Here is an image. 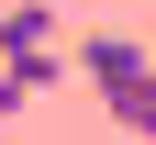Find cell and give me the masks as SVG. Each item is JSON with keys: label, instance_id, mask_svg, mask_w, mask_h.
<instances>
[{"label": "cell", "instance_id": "cell-1", "mask_svg": "<svg viewBox=\"0 0 156 145\" xmlns=\"http://www.w3.org/2000/svg\"><path fill=\"white\" fill-rule=\"evenodd\" d=\"M0 56L34 78V89H56V78H78V56L56 45V0H11L0 11Z\"/></svg>", "mask_w": 156, "mask_h": 145}, {"label": "cell", "instance_id": "cell-2", "mask_svg": "<svg viewBox=\"0 0 156 145\" xmlns=\"http://www.w3.org/2000/svg\"><path fill=\"white\" fill-rule=\"evenodd\" d=\"M67 56H78V78H89L101 100H134V89H145V67H156V56L134 45V34H78Z\"/></svg>", "mask_w": 156, "mask_h": 145}, {"label": "cell", "instance_id": "cell-3", "mask_svg": "<svg viewBox=\"0 0 156 145\" xmlns=\"http://www.w3.org/2000/svg\"><path fill=\"white\" fill-rule=\"evenodd\" d=\"M112 123H123V134H156V67H145V89H134V100H112Z\"/></svg>", "mask_w": 156, "mask_h": 145}]
</instances>
